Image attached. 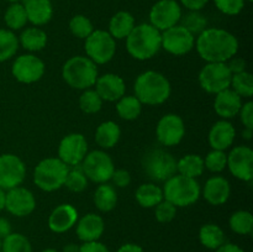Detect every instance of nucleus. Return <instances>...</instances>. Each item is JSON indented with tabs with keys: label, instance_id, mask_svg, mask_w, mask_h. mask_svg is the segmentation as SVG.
I'll list each match as a JSON object with an SVG mask.
<instances>
[{
	"label": "nucleus",
	"instance_id": "obj_1",
	"mask_svg": "<svg viewBox=\"0 0 253 252\" xmlns=\"http://www.w3.org/2000/svg\"><path fill=\"white\" fill-rule=\"evenodd\" d=\"M198 54L207 63L227 62L239 51V41L231 32L216 27L205 29L195 39Z\"/></svg>",
	"mask_w": 253,
	"mask_h": 252
},
{
	"label": "nucleus",
	"instance_id": "obj_2",
	"mask_svg": "<svg viewBox=\"0 0 253 252\" xmlns=\"http://www.w3.org/2000/svg\"><path fill=\"white\" fill-rule=\"evenodd\" d=\"M133 91L142 105L156 106L168 100L172 93V86L165 74L156 71H146L136 78Z\"/></svg>",
	"mask_w": 253,
	"mask_h": 252
},
{
	"label": "nucleus",
	"instance_id": "obj_3",
	"mask_svg": "<svg viewBox=\"0 0 253 252\" xmlns=\"http://www.w3.org/2000/svg\"><path fill=\"white\" fill-rule=\"evenodd\" d=\"M125 40L128 54L137 61H147L153 58L162 48L161 31L147 22L135 25L133 30Z\"/></svg>",
	"mask_w": 253,
	"mask_h": 252
},
{
	"label": "nucleus",
	"instance_id": "obj_4",
	"mask_svg": "<svg viewBox=\"0 0 253 252\" xmlns=\"http://www.w3.org/2000/svg\"><path fill=\"white\" fill-rule=\"evenodd\" d=\"M98 66L85 56H73L62 67V78L71 88L85 90L98 79Z\"/></svg>",
	"mask_w": 253,
	"mask_h": 252
},
{
	"label": "nucleus",
	"instance_id": "obj_5",
	"mask_svg": "<svg viewBox=\"0 0 253 252\" xmlns=\"http://www.w3.org/2000/svg\"><path fill=\"white\" fill-rule=\"evenodd\" d=\"M163 199L168 200L177 208H185L198 202L202 194V188L197 179L174 174L165 182Z\"/></svg>",
	"mask_w": 253,
	"mask_h": 252
},
{
	"label": "nucleus",
	"instance_id": "obj_6",
	"mask_svg": "<svg viewBox=\"0 0 253 252\" xmlns=\"http://www.w3.org/2000/svg\"><path fill=\"white\" fill-rule=\"evenodd\" d=\"M69 167L58 157L40 161L34 169V183L43 192H54L64 187Z\"/></svg>",
	"mask_w": 253,
	"mask_h": 252
},
{
	"label": "nucleus",
	"instance_id": "obj_7",
	"mask_svg": "<svg viewBox=\"0 0 253 252\" xmlns=\"http://www.w3.org/2000/svg\"><path fill=\"white\" fill-rule=\"evenodd\" d=\"M142 168L153 182H166L177 174V160L168 151L153 148L143 156Z\"/></svg>",
	"mask_w": 253,
	"mask_h": 252
},
{
	"label": "nucleus",
	"instance_id": "obj_8",
	"mask_svg": "<svg viewBox=\"0 0 253 252\" xmlns=\"http://www.w3.org/2000/svg\"><path fill=\"white\" fill-rule=\"evenodd\" d=\"M86 57L98 64H106L116 53V40L104 30H94L84 43Z\"/></svg>",
	"mask_w": 253,
	"mask_h": 252
},
{
	"label": "nucleus",
	"instance_id": "obj_9",
	"mask_svg": "<svg viewBox=\"0 0 253 252\" xmlns=\"http://www.w3.org/2000/svg\"><path fill=\"white\" fill-rule=\"evenodd\" d=\"M232 73L226 62L207 63L199 72V84L203 90L209 94H217L230 88Z\"/></svg>",
	"mask_w": 253,
	"mask_h": 252
},
{
	"label": "nucleus",
	"instance_id": "obj_10",
	"mask_svg": "<svg viewBox=\"0 0 253 252\" xmlns=\"http://www.w3.org/2000/svg\"><path fill=\"white\" fill-rule=\"evenodd\" d=\"M82 165L84 174L86 175L88 180L94 183H106L111 179L115 166L110 156L103 150H95L86 153Z\"/></svg>",
	"mask_w": 253,
	"mask_h": 252
},
{
	"label": "nucleus",
	"instance_id": "obj_11",
	"mask_svg": "<svg viewBox=\"0 0 253 252\" xmlns=\"http://www.w3.org/2000/svg\"><path fill=\"white\" fill-rule=\"evenodd\" d=\"M195 46V36L182 25L161 32V47L173 56H184Z\"/></svg>",
	"mask_w": 253,
	"mask_h": 252
},
{
	"label": "nucleus",
	"instance_id": "obj_12",
	"mask_svg": "<svg viewBox=\"0 0 253 252\" xmlns=\"http://www.w3.org/2000/svg\"><path fill=\"white\" fill-rule=\"evenodd\" d=\"M26 178V166L19 156L4 153L0 156V188L4 190L20 187Z\"/></svg>",
	"mask_w": 253,
	"mask_h": 252
},
{
	"label": "nucleus",
	"instance_id": "obj_13",
	"mask_svg": "<svg viewBox=\"0 0 253 252\" xmlns=\"http://www.w3.org/2000/svg\"><path fill=\"white\" fill-rule=\"evenodd\" d=\"M182 7L175 0H158L150 10V24L163 32L180 22Z\"/></svg>",
	"mask_w": 253,
	"mask_h": 252
},
{
	"label": "nucleus",
	"instance_id": "obj_14",
	"mask_svg": "<svg viewBox=\"0 0 253 252\" xmlns=\"http://www.w3.org/2000/svg\"><path fill=\"white\" fill-rule=\"evenodd\" d=\"M46 66L41 58L32 53L21 54L14 61L11 74L17 82L24 84H32L43 77Z\"/></svg>",
	"mask_w": 253,
	"mask_h": 252
},
{
	"label": "nucleus",
	"instance_id": "obj_15",
	"mask_svg": "<svg viewBox=\"0 0 253 252\" xmlns=\"http://www.w3.org/2000/svg\"><path fill=\"white\" fill-rule=\"evenodd\" d=\"M86 153L88 142L82 133H68L62 138L58 145V158L68 167L81 165Z\"/></svg>",
	"mask_w": 253,
	"mask_h": 252
},
{
	"label": "nucleus",
	"instance_id": "obj_16",
	"mask_svg": "<svg viewBox=\"0 0 253 252\" xmlns=\"http://www.w3.org/2000/svg\"><path fill=\"white\" fill-rule=\"evenodd\" d=\"M184 121L177 114H166L158 120L156 126V136L161 145L168 147L179 145L184 138Z\"/></svg>",
	"mask_w": 253,
	"mask_h": 252
},
{
	"label": "nucleus",
	"instance_id": "obj_17",
	"mask_svg": "<svg viewBox=\"0 0 253 252\" xmlns=\"http://www.w3.org/2000/svg\"><path fill=\"white\" fill-rule=\"evenodd\" d=\"M226 167L235 178L251 182L253 178V151L249 146H236L227 155Z\"/></svg>",
	"mask_w": 253,
	"mask_h": 252
},
{
	"label": "nucleus",
	"instance_id": "obj_18",
	"mask_svg": "<svg viewBox=\"0 0 253 252\" xmlns=\"http://www.w3.org/2000/svg\"><path fill=\"white\" fill-rule=\"evenodd\" d=\"M5 209L11 215L25 217L36 209V198L31 190L24 187H16L6 190Z\"/></svg>",
	"mask_w": 253,
	"mask_h": 252
},
{
	"label": "nucleus",
	"instance_id": "obj_19",
	"mask_svg": "<svg viewBox=\"0 0 253 252\" xmlns=\"http://www.w3.org/2000/svg\"><path fill=\"white\" fill-rule=\"evenodd\" d=\"M78 210L72 204H59L54 208L48 216V227L52 232L63 234L76 226L78 221Z\"/></svg>",
	"mask_w": 253,
	"mask_h": 252
},
{
	"label": "nucleus",
	"instance_id": "obj_20",
	"mask_svg": "<svg viewBox=\"0 0 253 252\" xmlns=\"http://www.w3.org/2000/svg\"><path fill=\"white\" fill-rule=\"evenodd\" d=\"M94 85L99 96L105 101H118L121 96L125 95V82L115 73H105L98 77Z\"/></svg>",
	"mask_w": 253,
	"mask_h": 252
},
{
	"label": "nucleus",
	"instance_id": "obj_21",
	"mask_svg": "<svg viewBox=\"0 0 253 252\" xmlns=\"http://www.w3.org/2000/svg\"><path fill=\"white\" fill-rule=\"evenodd\" d=\"M76 226V232L82 242L98 241L104 234L105 222L100 215L95 212H89L78 219Z\"/></svg>",
	"mask_w": 253,
	"mask_h": 252
},
{
	"label": "nucleus",
	"instance_id": "obj_22",
	"mask_svg": "<svg viewBox=\"0 0 253 252\" xmlns=\"http://www.w3.org/2000/svg\"><path fill=\"white\" fill-rule=\"evenodd\" d=\"M203 195L204 199L214 207L224 205L231 195V185L226 178L214 175L205 182Z\"/></svg>",
	"mask_w": 253,
	"mask_h": 252
},
{
	"label": "nucleus",
	"instance_id": "obj_23",
	"mask_svg": "<svg viewBox=\"0 0 253 252\" xmlns=\"http://www.w3.org/2000/svg\"><path fill=\"white\" fill-rule=\"evenodd\" d=\"M236 137V130L234 125L227 120H219L211 126L208 136V141L212 150L225 151L230 148Z\"/></svg>",
	"mask_w": 253,
	"mask_h": 252
},
{
	"label": "nucleus",
	"instance_id": "obj_24",
	"mask_svg": "<svg viewBox=\"0 0 253 252\" xmlns=\"http://www.w3.org/2000/svg\"><path fill=\"white\" fill-rule=\"evenodd\" d=\"M242 106V98L235 93L231 88H227L220 93L215 94L214 110L224 120L235 118L239 115Z\"/></svg>",
	"mask_w": 253,
	"mask_h": 252
},
{
	"label": "nucleus",
	"instance_id": "obj_25",
	"mask_svg": "<svg viewBox=\"0 0 253 252\" xmlns=\"http://www.w3.org/2000/svg\"><path fill=\"white\" fill-rule=\"evenodd\" d=\"M26 11L27 21L34 26H43L51 21L53 16V6L51 0H22Z\"/></svg>",
	"mask_w": 253,
	"mask_h": 252
},
{
	"label": "nucleus",
	"instance_id": "obj_26",
	"mask_svg": "<svg viewBox=\"0 0 253 252\" xmlns=\"http://www.w3.org/2000/svg\"><path fill=\"white\" fill-rule=\"evenodd\" d=\"M135 17L128 11H118L109 21V34L115 40H124L135 27Z\"/></svg>",
	"mask_w": 253,
	"mask_h": 252
},
{
	"label": "nucleus",
	"instance_id": "obj_27",
	"mask_svg": "<svg viewBox=\"0 0 253 252\" xmlns=\"http://www.w3.org/2000/svg\"><path fill=\"white\" fill-rule=\"evenodd\" d=\"M120 137V126L116 123H114V121H104L95 130V142L104 150L115 147Z\"/></svg>",
	"mask_w": 253,
	"mask_h": 252
},
{
	"label": "nucleus",
	"instance_id": "obj_28",
	"mask_svg": "<svg viewBox=\"0 0 253 252\" xmlns=\"http://www.w3.org/2000/svg\"><path fill=\"white\" fill-rule=\"evenodd\" d=\"M47 34L37 26L27 27L19 37V44L29 52H39L47 44Z\"/></svg>",
	"mask_w": 253,
	"mask_h": 252
},
{
	"label": "nucleus",
	"instance_id": "obj_29",
	"mask_svg": "<svg viewBox=\"0 0 253 252\" xmlns=\"http://www.w3.org/2000/svg\"><path fill=\"white\" fill-rule=\"evenodd\" d=\"M135 198L140 207L151 209L163 200V190L155 183H143L136 189Z\"/></svg>",
	"mask_w": 253,
	"mask_h": 252
},
{
	"label": "nucleus",
	"instance_id": "obj_30",
	"mask_svg": "<svg viewBox=\"0 0 253 252\" xmlns=\"http://www.w3.org/2000/svg\"><path fill=\"white\" fill-rule=\"evenodd\" d=\"M94 204L101 212H109L118 204V193L113 185L101 183L94 193Z\"/></svg>",
	"mask_w": 253,
	"mask_h": 252
},
{
	"label": "nucleus",
	"instance_id": "obj_31",
	"mask_svg": "<svg viewBox=\"0 0 253 252\" xmlns=\"http://www.w3.org/2000/svg\"><path fill=\"white\" fill-rule=\"evenodd\" d=\"M204 158L199 155L189 153V155L183 156L179 161H177V173L184 175V177L197 179L204 173Z\"/></svg>",
	"mask_w": 253,
	"mask_h": 252
},
{
	"label": "nucleus",
	"instance_id": "obj_32",
	"mask_svg": "<svg viewBox=\"0 0 253 252\" xmlns=\"http://www.w3.org/2000/svg\"><path fill=\"white\" fill-rule=\"evenodd\" d=\"M225 232L219 225L205 224L199 230V241L209 250H217L225 244Z\"/></svg>",
	"mask_w": 253,
	"mask_h": 252
},
{
	"label": "nucleus",
	"instance_id": "obj_33",
	"mask_svg": "<svg viewBox=\"0 0 253 252\" xmlns=\"http://www.w3.org/2000/svg\"><path fill=\"white\" fill-rule=\"evenodd\" d=\"M116 113L126 121L136 120L142 113V104L135 95H124L116 101Z\"/></svg>",
	"mask_w": 253,
	"mask_h": 252
},
{
	"label": "nucleus",
	"instance_id": "obj_34",
	"mask_svg": "<svg viewBox=\"0 0 253 252\" xmlns=\"http://www.w3.org/2000/svg\"><path fill=\"white\" fill-rule=\"evenodd\" d=\"M4 21L9 30L17 31L26 26L27 16L22 2H11L4 14Z\"/></svg>",
	"mask_w": 253,
	"mask_h": 252
},
{
	"label": "nucleus",
	"instance_id": "obj_35",
	"mask_svg": "<svg viewBox=\"0 0 253 252\" xmlns=\"http://www.w3.org/2000/svg\"><path fill=\"white\" fill-rule=\"evenodd\" d=\"M19 49V37L14 31L0 29V63L9 61L16 54Z\"/></svg>",
	"mask_w": 253,
	"mask_h": 252
},
{
	"label": "nucleus",
	"instance_id": "obj_36",
	"mask_svg": "<svg viewBox=\"0 0 253 252\" xmlns=\"http://www.w3.org/2000/svg\"><path fill=\"white\" fill-rule=\"evenodd\" d=\"M230 229L239 235H250L253 230V216L247 210L232 212L229 220Z\"/></svg>",
	"mask_w": 253,
	"mask_h": 252
},
{
	"label": "nucleus",
	"instance_id": "obj_37",
	"mask_svg": "<svg viewBox=\"0 0 253 252\" xmlns=\"http://www.w3.org/2000/svg\"><path fill=\"white\" fill-rule=\"evenodd\" d=\"M230 88L239 94L241 98L250 99L253 95V77L250 72L244 71L241 73L232 74Z\"/></svg>",
	"mask_w": 253,
	"mask_h": 252
},
{
	"label": "nucleus",
	"instance_id": "obj_38",
	"mask_svg": "<svg viewBox=\"0 0 253 252\" xmlns=\"http://www.w3.org/2000/svg\"><path fill=\"white\" fill-rule=\"evenodd\" d=\"M1 252H32L30 240L19 232H11L2 239Z\"/></svg>",
	"mask_w": 253,
	"mask_h": 252
},
{
	"label": "nucleus",
	"instance_id": "obj_39",
	"mask_svg": "<svg viewBox=\"0 0 253 252\" xmlns=\"http://www.w3.org/2000/svg\"><path fill=\"white\" fill-rule=\"evenodd\" d=\"M103 99L99 96L95 89H85L79 96V108L84 114H96L103 108Z\"/></svg>",
	"mask_w": 253,
	"mask_h": 252
},
{
	"label": "nucleus",
	"instance_id": "obj_40",
	"mask_svg": "<svg viewBox=\"0 0 253 252\" xmlns=\"http://www.w3.org/2000/svg\"><path fill=\"white\" fill-rule=\"evenodd\" d=\"M64 185L67 189L73 193H82L83 190H85V188L88 187V178L84 174L82 167L79 166L69 167Z\"/></svg>",
	"mask_w": 253,
	"mask_h": 252
},
{
	"label": "nucleus",
	"instance_id": "obj_41",
	"mask_svg": "<svg viewBox=\"0 0 253 252\" xmlns=\"http://www.w3.org/2000/svg\"><path fill=\"white\" fill-rule=\"evenodd\" d=\"M182 26L185 27L190 34L199 35L208 29V20L200 11H188L187 14L180 17Z\"/></svg>",
	"mask_w": 253,
	"mask_h": 252
},
{
	"label": "nucleus",
	"instance_id": "obj_42",
	"mask_svg": "<svg viewBox=\"0 0 253 252\" xmlns=\"http://www.w3.org/2000/svg\"><path fill=\"white\" fill-rule=\"evenodd\" d=\"M69 30L77 39L85 40L94 31L93 22L85 15H74L69 21Z\"/></svg>",
	"mask_w": 253,
	"mask_h": 252
},
{
	"label": "nucleus",
	"instance_id": "obj_43",
	"mask_svg": "<svg viewBox=\"0 0 253 252\" xmlns=\"http://www.w3.org/2000/svg\"><path fill=\"white\" fill-rule=\"evenodd\" d=\"M227 155L225 151L211 150L204 158V166L211 173H221L226 168Z\"/></svg>",
	"mask_w": 253,
	"mask_h": 252
},
{
	"label": "nucleus",
	"instance_id": "obj_44",
	"mask_svg": "<svg viewBox=\"0 0 253 252\" xmlns=\"http://www.w3.org/2000/svg\"><path fill=\"white\" fill-rule=\"evenodd\" d=\"M177 215V207L169 203L168 200L163 199L155 207V216L156 220L161 224H167L170 222Z\"/></svg>",
	"mask_w": 253,
	"mask_h": 252
},
{
	"label": "nucleus",
	"instance_id": "obj_45",
	"mask_svg": "<svg viewBox=\"0 0 253 252\" xmlns=\"http://www.w3.org/2000/svg\"><path fill=\"white\" fill-rule=\"evenodd\" d=\"M245 2V0H214L217 10L229 16L239 15L244 10Z\"/></svg>",
	"mask_w": 253,
	"mask_h": 252
},
{
	"label": "nucleus",
	"instance_id": "obj_46",
	"mask_svg": "<svg viewBox=\"0 0 253 252\" xmlns=\"http://www.w3.org/2000/svg\"><path fill=\"white\" fill-rule=\"evenodd\" d=\"M239 116L245 127L253 130V103L251 100L242 104L241 109L239 111Z\"/></svg>",
	"mask_w": 253,
	"mask_h": 252
},
{
	"label": "nucleus",
	"instance_id": "obj_47",
	"mask_svg": "<svg viewBox=\"0 0 253 252\" xmlns=\"http://www.w3.org/2000/svg\"><path fill=\"white\" fill-rule=\"evenodd\" d=\"M111 180L115 184V187L126 188L131 183V174L128 170L120 168V169L114 170L113 175H111Z\"/></svg>",
	"mask_w": 253,
	"mask_h": 252
},
{
	"label": "nucleus",
	"instance_id": "obj_48",
	"mask_svg": "<svg viewBox=\"0 0 253 252\" xmlns=\"http://www.w3.org/2000/svg\"><path fill=\"white\" fill-rule=\"evenodd\" d=\"M226 64L232 74L241 73V72L246 71V61L244 58H240V57H232L226 62Z\"/></svg>",
	"mask_w": 253,
	"mask_h": 252
},
{
	"label": "nucleus",
	"instance_id": "obj_49",
	"mask_svg": "<svg viewBox=\"0 0 253 252\" xmlns=\"http://www.w3.org/2000/svg\"><path fill=\"white\" fill-rule=\"evenodd\" d=\"M81 252H110V250L99 241L83 242L81 246Z\"/></svg>",
	"mask_w": 253,
	"mask_h": 252
},
{
	"label": "nucleus",
	"instance_id": "obj_50",
	"mask_svg": "<svg viewBox=\"0 0 253 252\" xmlns=\"http://www.w3.org/2000/svg\"><path fill=\"white\" fill-rule=\"evenodd\" d=\"M180 2L188 11H200L209 0H180Z\"/></svg>",
	"mask_w": 253,
	"mask_h": 252
},
{
	"label": "nucleus",
	"instance_id": "obj_51",
	"mask_svg": "<svg viewBox=\"0 0 253 252\" xmlns=\"http://www.w3.org/2000/svg\"><path fill=\"white\" fill-rule=\"evenodd\" d=\"M11 234V224L5 217H0V239H5L7 235Z\"/></svg>",
	"mask_w": 253,
	"mask_h": 252
},
{
	"label": "nucleus",
	"instance_id": "obj_52",
	"mask_svg": "<svg viewBox=\"0 0 253 252\" xmlns=\"http://www.w3.org/2000/svg\"><path fill=\"white\" fill-rule=\"evenodd\" d=\"M215 252H245V251L241 249V247L237 246V245L226 244V242H225V244L221 245L219 249L215 250Z\"/></svg>",
	"mask_w": 253,
	"mask_h": 252
},
{
	"label": "nucleus",
	"instance_id": "obj_53",
	"mask_svg": "<svg viewBox=\"0 0 253 252\" xmlns=\"http://www.w3.org/2000/svg\"><path fill=\"white\" fill-rule=\"evenodd\" d=\"M116 252H145L141 246L136 244H125L120 247Z\"/></svg>",
	"mask_w": 253,
	"mask_h": 252
},
{
	"label": "nucleus",
	"instance_id": "obj_54",
	"mask_svg": "<svg viewBox=\"0 0 253 252\" xmlns=\"http://www.w3.org/2000/svg\"><path fill=\"white\" fill-rule=\"evenodd\" d=\"M62 252H81V246L77 244H68L63 247Z\"/></svg>",
	"mask_w": 253,
	"mask_h": 252
},
{
	"label": "nucleus",
	"instance_id": "obj_55",
	"mask_svg": "<svg viewBox=\"0 0 253 252\" xmlns=\"http://www.w3.org/2000/svg\"><path fill=\"white\" fill-rule=\"evenodd\" d=\"M5 200H6V190L0 188V211L5 209Z\"/></svg>",
	"mask_w": 253,
	"mask_h": 252
},
{
	"label": "nucleus",
	"instance_id": "obj_56",
	"mask_svg": "<svg viewBox=\"0 0 253 252\" xmlns=\"http://www.w3.org/2000/svg\"><path fill=\"white\" fill-rule=\"evenodd\" d=\"M242 137L245 138V140L250 141L252 138V135H253V130H251V128H244V131H242Z\"/></svg>",
	"mask_w": 253,
	"mask_h": 252
},
{
	"label": "nucleus",
	"instance_id": "obj_57",
	"mask_svg": "<svg viewBox=\"0 0 253 252\" xmlns=\"http://www.w3.org/2000/svg\"><path fill=\"white\" fill-rule=\"evenodd\" d=\"M41 252H59V251H57V250H54V249H46Z\"/></svg>",
	"mask_w": 253,
	"mask_h": 252
},
{
	"label": "nucleus",
	"instance_id": "obj_58",
	"mask_svg": "<svg viewBox=\"0 0 253 252\" xmlns=\"http://www.w3.org/2000/svg\"><path fill=\"white\" fill-rule=\"evenodd\" d=\"M7 1H10V2H21L22 0H7Z\"/></svg>",
	"mask_w": 253,
	"mask_h": 252
},
{
	"label": "nucleus",
	"instance_id": "obj_59",
	"mask_svg": "<svg viewBox=\"0 0 253 252\" xmlns=\"http://www.w3.org/2000/svg\"><path fill=\"white\" fill-rule=\"evenodd\" d=\"M1 245H2V240L0 239V252H1Z\"/></svg>",
	"mask_w": 253,
	"mask_h": 252
},
{
	"label": "nucleus",
	"instance_id": "obj_60",
	"mask_svg": "<svg viewBox=\"0 0 253 252\" xmlns=\"http://www.w3.org/2000/svg\"><path fill=\"white\" fill-rule=\"evenodd\" d=\"M245 1H249V2H251V1H252V0H245Z\"/></svg>",
	"mask_w": 253,
	"mask_h": 252
}]
</instances>
